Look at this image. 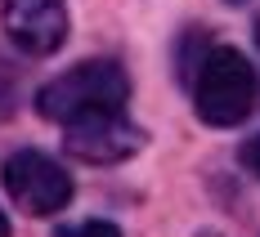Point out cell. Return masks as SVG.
<instances>
[{"instance_id": "1", "label": "cell", "mask_w": 260, "mask_h": 237, "mask_svg": "<svg viewBox=\"0 0 260 237\" xmlns=\"http://www.w3.org/2000/svg\"><path fill=\"white\" fill-rule=\"evenodd\" d=\"M130 99V76L121 63L112 58H90L77 63L72 72L45 81L36 90V112L54 126H81V121H99V116H121Z\"/></svg>"}, {"instance_id": "2", "label": "cell", "mask_w": 260, "mask_h": 237, "mask_svg": "<svg viewBox=\"0 0 260 237\" xmlns=\"http://www.w3.org/2000/svg\"><path fill=\"white\" fill-rule=\"evenodd\" d=\"M260 81L256 67L247 63V54L234 45H215V50L198 63V85H193V99H198V116L207 126H238L247 121V112L256 107Z\"/></svg>"}, {"instance_id": "3", "label": "cell", "mask_w": 260, "mask_h": 237, "mask_svg": "<svg viewBox=\"0 0 260 237\" xmlns=\"http://www.w3.org/2000/svg\"><path fill=\"white\" fill-rule=\"evenodd\" d=\"M0 175H5L9 197H14L27 215H41V219H45V215H58L72 202V179H68V170L54 157L36 152V148L14 152V157L5 161Z\"/></svg>"}, {"instance_id": "4", "label": "cell", "mask_w": 260, "mask_h": 237, "mask_svg": "<svg viewBox=\"0 0 260 237\" xmlns=\"http://www.w3.org/2000/svg\"><path fill=\"white\" fill-rule=\"evenodd\" d=\"M0 27L23 54L45 58L68 41V5L63 0H0Z\"/></svg>"}, {"instance_id": "5", "label": "cell", "mask_w": 260, "mask_h": 237, "mask_svg": "<svg viewBox=\"0 0 260 237\" xmlns=\"http://www.w3.org/2000/svg\"><path fill=\"white\" fill-rule=\"evenodd\" d=\"M68 152L81 161H126L130 152H139V143H144V134L135 130L126 121V112L121 116H99V121H81V126H68Z\"/></svg>"}, {"instance_id": "6", "label": "cell", "mask_w": 260, "mask_h": 237, "mask_svg": "<svg viewBox=\"0 0 260 237\" xmlns=\"http://www.w3.org/2000/svg\"><path fill=\"white\" fill-rule=\"evenodd\" d=\"M58 237H121V228H117V224H108V219H85V224L63 228Z\"/></svg>"}, {"instance_id": "7", "label": "cell", "mask_w": 260, "mask_h": 237, "mask_svg": "<svg viewBox=\"0 0 260 237\" xmlns=\"http://www.w3.org/2000/svg\"><path fill=\"white\" fill-rule=\"evenodd\" d=\"M14 103H18V85H14V67L0 58V121L14 112Z\"/></svg>"}, {"instance_id": "8", "label": "cell", "mask_w": 260, "mask_h": 237, "mask_svg": "<svg viewBox=\"0 0 260 237\" xmlns=\"http://www.w3.org/2000/svg\"><path fill=\"white\" fill-rule=\"evenodd\" d=\"M242 161H247V166H251V170L260 175V134L251 139V143H247V148H242Z\"/></svg>"}, {"instance_id": "9", "label": "cell", "mask_w": 260, "mask_h": 237, "mask_svg": "<svg viewBox=\"0 0 260 237\" xmlns=\"http://www.w3.org/2000/svg\"><path fill=\"white\" fill-rule=\"evenodd\" d=\"M0 237H9V219H5V211H0Z\"/></svg>"}, {"instance_id": "10", "label": "cell", "mask_w": 260, "mask_h": 237, "mask_svg": "<svg viewBox=\"0 0 260 237\" xmlns=\"http://www.w3.org/2000/svg\"><path fill=\"white\" fill-rule=\"evenodd\" d=\"M256 36H260V27H256Z\"/></svg>"}]
</instances>
